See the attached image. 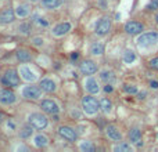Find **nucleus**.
Wrapping results in <instances>:
<instances>
[{
    "label": "nucleus",
    "mask_w": 158,
    "mask_h": 152,
    "mask_svg": "<svg viewBox=\"0 0 158 152\" xmlns=\"http://www.w3.org/2000/svg\"><path fill=\"white\" fill-rule=\"evenodd\" d=\"M155 21H157V24H158V14L155 15Z\"/></svg>",
    "instance_id": "44"
},
{
    "label": "nucleus",
    "mask_w": 158,
    "mask_h": 152,
    "mask_svg": "<svg viewBox=\"0 0 158 152\" xmlns=\"http://www.w3.org/2000/svg\"><path fill=\"white\" fill-rule=\"evenodd\" d=\"M69 31H71V24L63 22V24H58V25L53 29V35L54 36H64L65 33H68Z\"/></svg>",
    "instance_id": "14"
},
{
    "label": "nucleus",
    "mask_w": 158,
    "mask_h": 152,
    "mask_svg": "<svg viewBox=\"0 0 158 152\" xmlns=\"http://www.w3.org/2000/svg\"><path fill=\"white\" fill-rule=\"evenodd\" d=\"M31 13V8L29 6H26V4H20V6L15 8V14L20 18H25V17H28Z\"/></svg>",
    "instance_id": "18"
},
{
    "label": "nucleus",
    "mask_w": 158,
    "mask_h": 152,
    "mask_svg": "<svg viewBox=\"0 0 158 152\" xmlns=\"http://www.w3.org/2000/svg\"><path fill=\"white\" fill-rule=\"evenodd\" d=\"M79 69H81L82 75H87V76H90V75H93V73L97 72V64L93 62V61H90V60H86V61H83L82 64H81Z\"/></svg>",
    "instance_id": "9"
},
{
    "label": "nucleus",
    "mask_w": 158,
    "mask_h": 152,
    "mask_svg": "<svg viewBox=\"0 0 158 152\" xmlns=\"http://www.w3.org/2000/svg\"><path fill=\"white\" fill-rule=\"evenodd\" d=\"M123 91L128 94H137V87L133 84H125L123 86Z\"/></svg>",
    "instance_id": "31"
},
{
    "label": "nucleus",
    "mask_w": 158,
    "mask_h": 152,
    "mask_svg": "<svg viewBox=\"0 0 158 152\" xmlns=\"http://www.w3.org/2000/svg\"><path fill=\"white\" fill-rule=\"evenodd\" d=\"M17 58L20 60L21 62H29L32 60V55H31V53L26 51V50H18L17 51Z\"/></svg>",
    "instance_id": "20"
},
{
    "label": "nucleus",
    "mask_w": 158,
    "mask_h": 152,
    "mask_svg": "<svg viewBox=\"0 0 158 152\" xmlns=\"http://www.w3.org/2000/svg\"><path fill=\"white\" fill-rule=\"evenodd\" d=\"M2 122H3V115L0 113V125H2Z\"/></svg>",
    "instance_id": "43"
},
{
    "label": "nucleus",
    "mask_w": 158,
    "mask_h": 152,
    "mask_svg": "<svg viewBox=\"0 0 158 152\" xmlns=\"http://www.w3.org/2000/svg\"><path fill=\"white\" fill-rule=\"evenodd\" d=\"M22 95L28 100H38L42 95V87L38 86H26L22 90Z\"/></svg>",
    "instance_id": "6"
},
{
    "label": "nucleus",
    "mask_w": 158,
    "mask_h": 152,
    "mask_svg": "<svg viewBox=\"0 0 158 152\" xmlns=\"http://www.w3.org/2000/svg\"><path fill=\"white\" fill-rule=\"evenodd\" d=\"M20 75H21V78L26 82H35L36 80V75L33 73V72L31 71V68H28V66H21Z\"/></svg>",
    "instance_id": "15"
},
{
    "label": "nucleus",
    "mask_w": 158,
    "mask_h": 152,
    "mask_svg": "<svg viewBox=\"0 0 158 152\" xmlns=\"http://www.w3.org/2000/svg\"><path fill=\"white\" fill-rule=\"evenodd\" d=\"M81 149H82V151H86V152H93L96 148L90 141H83L82 144H81Z\"/></svg>",
    "instance_id": "29"
},
{
    "label": "nucleus",
    "mask_w": 158,
    "mask_h": 152,
    "mask_svg": "<svg viewBox=\"0 0 158 152\" xmlns=\"http://www.w3.org/2000/svg\"><path fill=\"white\" fill-rule=\"evenodd\" d=\"M28 120H29V125H32L38 130H42L47 126V118L42 113H31Z\"/></svg>",
    "instance_id": "3"
},
{
    "label": "nucleus",
    "mask_w": 158,
    "mask_h": 152,
    "mask_svg": "<svg viewBox=\"0 0 158 152\" xmlns=\"http://www.w3.org/2000/svg\"><path fill=\"white\" fill-rule=\"evenodd\" d=\"M7 127H10V129H14L15 126H14V123L11 122V120H8V122H7Z\"/></svg>",
    "instance_id": "40"
},
{
    "label": "nucleus",
    "mask_w": 158,
    "mask_h": 152,
    "mask_svg": "<svg viewBox=\"0 0 158 152\" xmlns=\"http://www.w3.org/2000/svg\"><path fill=\"white\" fill-rule=\"evenodd\" d=\"M72 116H74V118H81V113H79L78 111H74V112H72Z\"/></svg>",
    "instance_id": "41"
},
{
    "label": "nucleus",
    "mask_w": 158,
    "mask_h": 152,
    "mask_svg": "<svg viewBox=\"0 0 158 152\" xmlns=\"http://www.w3.org/2000/svg\"><path fill=\"white\" fill-rule=\"evenodd\" d=\"M100 79H101L103 82H105V83H111L112 80H114V75H112V72H108V71H104L101 72V75H100Z\"/></svg>",
    "instance_id": "27"
},
{
    "label": "nucleus",
    "mask_w": 158,
    "mask_h": 152,
    "mask_svg": "<svg viewBox=\"0 0 158 152\" xmlns=\"http://www.w3.org/2000/svg\"><path fill=\"white\" fill-rule=\"evenodd\" d=\"M129 140H130V142H135V144H137L140 140H142V133H140V130L139 129H132L130 133H129Z\"/></svg>",
    "instance_id": "21"
},
{
    "label": "nucleus",
    "mask_w": 158,
    "mask_h": 152,
    "mask_svg": "<svg viewBox=\"0 0 158 152\" xmlns=\"http://www.w3.org/2000/svg\"><path fill=\"white\" fill-rule=\"evenodd\" d=\"M150 86H151V89H158V82L157 80H151L150 82Z\"/></svg>",
    "instance_id": "37"
},
{
    "label": "nucleus",
    "mask_w": 158,
    "mask_h": 152,
    "mask_svg": "<svg viewBox=\"0 0 158 152\" xmlns=\"http://www.w3.org/2000/svg\"><path fill=\"white\" fill-rule=\"evenodd\" d=\"M31 2H38V0H31Z\"/></svg>",
    "instance_id": "45"
},
{
    "label": "nucleus",
    "mask_w": 158,
    "mask_h": 152,
    "mask_svg": "<svg viewBox=\"0 0 158 152\" xmlns=\"http://www.w3.org/2000/svg\"><path fill=\"white\" fill-rule=\"evenodd\" d=\"M33 141H35V145H36L38 148H43V147H46L47 144H49L47 137L43 136V134H38V136L33 138Z\"/></svg>",
    "instance_id": "19"
},
{
    "label": "nucleus",
    "mask_w": 158,
    "mask_h": 152,
    "mask_svg": "<svg viewBox=\"0 0 158 152\" xmlns=\"http://www.w3.org/2000/svg\"><path fill=\"white\" fill-rule=\"evenodd\" d=\"M144 31V26L143 24L137 22V21H130V22H126L125 24V32L128 35H139V33H142Z\"/></svg>",
    "instance_id": "8"
},
{
    "label": "nucleus",
    "mask_w": 158,
    "mask_h": 152,
    "mask_svg": "<svg viewBox=\"0 0 158 152\" xmlns=\"http://www.w3.org/2000/svg\"><path fill=\"white\" fill-rule=\"evenodd\" d=\"M82 108L87 115H94V113L99 112V109L101 107H100V102L94 97L86 95V97L82 98Z\"/></svg>",
    "instance_id": "1"
},
{
    "label": "nucleus",
    "mask_w": 158,
    "mask_h": 152,
    "mask_svg": "<svg viewBox=\"0 0 158 152\" xmlns=\"http://www.w3.org/2000/svg\"><path fill=\"white\" fill-rule=\"evenodd\" d=\"M90 53L94 55H101L103 53H104V46H103L101 43H94V44H92V47H90Z\"/></svg>",
    "instance_id": "23"
},
{
    "label": "nucleus",
    "mask_w": 158,
    "mask_h": 152,
    "mask_svg": "<svg viewBox=\"0 0 158 152\" xmlns=\"http://www.w3.org/2000/svg\"><path fill=\"white\" fill-rule=\"evenodd\" d=\"M40 108L46 113H50V115H54V113H58L60 108L53 100H43L42 104H40Z\"/></svg>",
    "instance_id": "10"
},
{
    "label": "nucleus",
    "mask_w": 158,
    "mask_h": 152,
    "mask_svg": "<svg viewBox=\"0 0 158 152\" xmlns=\"http://www.w3.org/2000/svg\"><path fill=\"white\" fill-rule=\"evenodd\" d=\"M85 89L89 91L90 94H96V93H99V91H100V87H99V84H97V80H96V79H93V78L86 79Z\"/></svg>",
    "instance_id": "16"
},
{
    "label": "nucleus",
    "mask_w": 158,
    "mask_h": 152,
    "mask_svg": "<svg viewBox=\"0 0 158 152\" xmlns=\"http://www.w3.org/2000/svg\"><path fill=\"white\" fill-rule=\"evenodd\" d=\"M157 8H158V0H151V2L147 4V10H150V11H154V10H157Z\"/></svg>",
    "instance_id": "32"
},
{
    "label": "nucleus",
    "mask_w": 158,
    "mask_h": 152,
    "mask_svg": "<svg viewBox=\"0 0 158 152\" xmlns=\"http://www.w3.org/2000/svg\"><path fill=\"white\" fill-rule=\"evenodd\" d=\"M110 29H111V20H110L108 17H103L101 20L96 24L94 32L100 36H104L110 32Z\"/></svg>",
    "instance_id": "4"
},
{
    "label": "nucleus",
    "mask_w": 158,
    "mask_h": 152,
    "mask_svg": "<svg viewBox=\"0 0 158 152\" xmlns=\"http://www.w3.org/2000/svg\"><path fill=\"white\" fill-rule=\"evenodd\" d=\"M136 60V54L132 50H126L125 53H123V61L126 62V64H130V62H133Z\"/></svg>",
    "instance_id": "26"
},
{
    "label": "nucleus",
    "mask_w": 158,
    "mask_h": 152,
    "mask_svg": "<svg viewBox=\"0 0 158 152\" xmlns=\"http://www.w3.org/2000/svg\"><path fill=\"white\" fill-rule=\"evenodd\" d=\"M15 101V94L13 90L10 89H4V90L0 91V102L4 104V105H10Z\"/></svg>",
    "instance_id": "11"
},
{
    "label": "nucleus",
    "mask_w": 158,
    "mask_h": 152,
    "mask_svg": "<svg viewBox=\"0 0 158 152\" xmlns=\"http://www.w3.org/2000/svg\"><path fill=\"white\" fill-rule=\"evenodd\" d=\"M61 3H63V0H42L43 7H46V8H49V10L57 8Z\"/></svg>",
    "instance_id": "22"
},
{
    "label": "nucleus",
    "mask_w": 158,
    "mask_h": 152,
    "mask_svg": "<svg viewBox=\"0 0 158 152\" xmlns=\"http://www.w3.org/2000/svg\"><path fill=\"white\" fill-rule=\"evenodd\" d=\"M158 42V33L157 32H148V33H143L140 37L137 39V44L140 47H146V46L154 44Z\"/></svg>",
    "instance_id": "5"
},
{
    "label": "nucleus",
    "mask_w": 158,
    "mask_h": 152,
    "mask_svg": "<svg viewBox=\"0 0 158 152\" xmlns=\"http://www.w3.org/2000/svg\"><path fill=\"white\" fill-rule=\"evenodd\" d=\"M148 65H150V68H153V69H155V71H158V57H155V58L150 60Z\"/></svg>",
    "instance_id": "33"
},
{
    "label": "nucleus",
    "mask_w": 158,
    "mask_h": 152,
    "mask_svg": "<svg viewBox=\"0 0 158 152\" xmlns=\"http://www.w3.org/2000/svg\"><path fill=\"white\" fill-rule=\"evenodd\" d=\"M146 95H147V93H146V91H142V93H139V98H140V100H144Z\"/></svg>",
    "instance_id": "39"
},
{
    "label": "nucleus",
    "mask_w": 158,
    "mask_h": 152,
    "mask_svg": "<svg viewBox=\"0 0 158 152\" xmlns=\"http://www.w3.org/2000/svg\"><path fill=\"white\" fill-rule=\"evenodd\" d=\"M40 87L46 93H53V91H56V83L51 79H42L40 80Z\"/></svg>",
    "instance_id": "17"
},
{
    "label": "nucleus",
    "mask_w": 158,
    "mask_h": 152,
    "mask_svg": "<svg viewBox=\"0 0 158 152\" xmlns=\"http://www.w3.org/2000/svg\"><path fill=\"white\" fill-rule=\"evenodd\" d=\"M78 57H79V53H72V54H71V60H72V61L78 60Z\"/></svg>",
    "instance_id": "38"
},
{
    "label": "nucleus",
    "mask_w": 158,
    "mask_h": 152,
    "mask_svg": "<svg viewBox=\"0 0 158 152\" xmlns=\"http://www.w3.org/2000/svg\"><path fill=\"white\" fill-rule=\"evenodd\" d=\"M2 83H3L4 86H8V87H17L18 83H20V76H18L15 69H8V71H6V73H4L3 78H2Z\"/></svg>",
    "instance_id": "2"
},
{
    "label": "nucleus",
    "mask_w": 158,
    "mask_h": 152,
    "mask_svg": "<svg viewBox=\"0 0 158 152\" xmlns=\"http://www.w3.org/2000/svg\"><path fill=\"white\" fill-rule=\"evenodd\" d=\"M105 133H107V136H108L111 140H114V141H121L122 140L121 131H119L115 126H112V125H110V126L105 127Z\"/></svg>",
    "instance_id": "13"
},
{
    "label": "nucleus",
    "mask_w": 158,
    "mask_h": 152,
    "mask_svg": "<svg viewBox=\"0 0 158 152\" xmlns=\"http://www.w3.org/2000/svg\"><path fill=\"white\" fill-rule=\"evenodd\" d=\"M33 44H35V46H42L43 40L40 39V37H35V39H33Z\"/></svg>",
    "instance_id": "35"
},
{
    "label": "nucleus",
    "mask_w": 158,
    "mask_h": 152,
    "mask_svg": "<svg viewBox=\"0 0 158 152\" xmlns=\"http://www.w3.org/2000/svg\"><path fill=\"white\" fill-rule=\"evenodd\" d=\"M15 18V13H14L13 8H4L2 13H0V24L2 25H6V24H11Z\"/></svg>",
    "instance_id": "12"
},
{
    "label": "nucleus",
    "mask_w": 158,
    "mask_h": 152,
    "mask_svg": "<svg viewBox=\"0 0 158 152\" xmlns=\"http://www.w3.org/2000/svg\"><path fill=\"white\" fill-rule=\"evenodd\" d=\"M32 125L31 126H25V127H22V130L20 131V137L21 138H28V137H31L32 136V133H33V129H32Z\"/></svg>",
    "instance_id": "25"
},
{
    "label": "nucleus",
    "mask_w": 158,
    "mask_h": 152,
    "mask_svg": "<svg viewBox=\"0 0 158 152\" xmlns=\"http://www.w3.org/2000/svg\"><path fill=\"white\" fill-rule=\"evenodd\" d=\"M100 107H101V109L104 111L105 113H108V112H111V109H112V102L108 98H103V100L100 101Z\"/></svg>",
    "instance_id": "24"
},
{
    "label": "nucleus",
    "mask_w": 158,
    "mask_h": 152,
    "mask_svg": "<svg viewBox=\"0 0 158 152\" xmlns=\"http://www.w3.org/2000/svg\"><path fill=\"white\" fill-rule=\"evenodd\" d=\"M112 90H114V89H112L111 83H107V84L104 86V93H111Z\"/></svg>",
    "instance_id": "34"
},
{
    "label": "nucleus",
    "mask_w": 158,
    "mask_h": 152,
    "mask_svg": "<svg viewBox=\"0 0 158 152\" xmlns=\"http://www.w3.org/2000/svg\"><path fill=\"white\" fill-rule=\"evenodd\" d=\"M100 4L103 6V8H105V2H104V0H100Z\"/></svg>",
    "instance_id": "42"
},
{
    "label": "nucleus",
    "mask_w": 158,
    "mask_h": 152,
    "mask_svg": "<svg viewBox=\"0 0 158 152\" xmlns=\"http://www.w3.org/2000/svg\"><path fill=\"white\" fill-rule=\"evenodd\" d=\"M18 31H20L21 33H24V35L29 33V31H31V24H29V22H22L20 26H18Z\"/></svg>",
    "instance_id": "30"
},
{
    "label": "nucleus",
    "mask_w": 158,
    "mask_h": 152,
    "mask_svg": "<svg viewBox=\"0 0 158 152\" xmlns=\"http://www.w3.org/2000/svg\"><path fill=\"white\" fill-rule=\"evenodd\" d=\"M38 24H39V25H42V26H47V25H49V22H47V21H44L43 18H38Z\"/></svg>",
    "instance_id": "36"
},
{
    "label": "nucleus",
    "mask_w": 158,
    "mask_h": 152,
    "mask_svg": "<svg viewBox=\"0 0 158 152\" xmlns=\"http://www.w3.org/2000/svg\"><path fill=\"white\" fill-rule=\"evenodd\" d=\"M114 151L115 152H129V151H132V148H130L129 144H126V142H121L119 145H117L115 148H114Z\"/></svg>",
    "instance_id": "28"
},
{
    "label": "nucleus",
    "mask_w": 158,
    "mask_h": 152,
    "mask_svg": "<svg viewBox=\"0 0 158 152\" xmlns=\"http://www.w3.org/2000/svg\"><path fill=\"white\" fill-rule=\"evenodd\" d=\"M58 134L63 138H65L67 141L69 142H74L76 141V138H78V134H76V131L72 129V127H68V126H61L58 129Z\"/></svg>",
    "instance_id": "7"
}]
</instances>
